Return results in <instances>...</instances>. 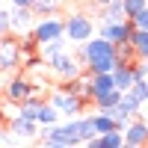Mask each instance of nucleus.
I'll return each instance as SVG.
<instances>
[{"instance_id": "17", "label": "nucleus", "mask_w": 148, "mask_h": 148, "mask_svg": "<svg viewBox=\"0 0 148 148\" xmlns=\"http://www.w3.org/2000/svg\"><path fill=\"white\" fill-rule=\"evenodd\" d=\"M130 45H133V51H136V59H148V30H136L133 27Z\"/></svg>"}, {"instance_id": "16", "label": "nucleus", "mask_w": 148, "mask_h": 148, "mask_svg": "<svg viewBox=\"0 0 148 148\" xmlns=\"http://www.w3.org/2000/svg\"><path fill=\"white\" fill-rule=\"evenodd\" d=\"M89 119H92V127H95V133H107V130H116V127H119V125H116V119L110 116V113H104V110L92 113ZM119 130H121V127H119Z\"/></svg>"}, {"instance_id": "7", "label": "nucleus", "mask_w": 148, "mask_h": 148, "mask_svg": "<svg viewBox=\"0 0 148 148\" xmlns=\"http://www.w3.org/2000/svg\"><path fill=\"white\" fill-rule=\"evenodd\" d=\"M51 104L59 110V116H65V119L80 116V113H83V107H86V101H80V98H77V95H71L68 89H56V92L51 95Z\"/></svg>"}, {"instance_id": "5", "label": "nucleus", "mask_w": 148, "mask_h": 148, "mask_svg": "<svg viewBox=\"0 0 148 148\" xmlns=\"http://www.w3.org/2000/svg\"><path fill=\"white\" fill-rule=\"evenodd\" d=\"M47 68H51L59 80H71V77H80V74H83V62L74 53H68V51L56 53L51 62H47Z\"/></svg>"}, {"instance_id": "21", "label": "nucleus", "mask_w": 148, "mask_h": 148, "mask_svg": "<svg viewBox=\"0 0 148 148\" xmlns=\"http://www.w3.org/2000/svg\"><path fill=\"white\" fill-rule=\"evenodd\" d=\"M116 107L121 110V113H127V116L133 119V116H139V107H142V104H139L130 92H121V98H119V104H116Z\"/></svg>"}, {"instance_id": "2", "label": "nucleus", "mask_w": 148, "mask_h": 148, "mask_svg": "<svg viewBox=\"0 0 148 148\" xmlns=\"http://www.w3.org/2000/svg\"><path fill=\"white\" fill-rule=\"evenodd\" d=\"M45 145H56V148H68V145H80L77 130H74V119L68 121H56V125H47L45 133H39Z\"/></svg>"}, {"instance_id": "4", "label": "nucleus", "mask_w": 148, "mask_h": 148, "mask_svg": "<svg viewBox=\"0 0 148 148\" xmlns=\"http://www.w3.org/2000/svg\"><path fill=\"white\" fill-rule=\"evenodd\" d=\"M36 36V42L45 45V42H51V39H59V36H65V18H56V15H42L39 21L33 24V30Z\"/></svg>"}, {"instance_id": "9", "label": "nucleus", "mask_w": 148, "mask_h": 148, "mask_svg": "<svg viewBox=\"0 0 148 148\" xmlns=\"http://www.w3.org/2000/svg\"><path fill=\"white\" fill-rule=\"evenodd\" d=\"M121 133H125V145H130V148L148 145V121L142 116H133L127 125L121 127Z\"/></svg>"}, {"instance_id": "19", "label": "nucleus", "mask_w": 148, "mask_h": 148, "mask_svg": "<svg viewBox=\"0 0 148 148\" xmlns=\"http://www.w3.org/2000/svg\"><path fill=\"white\" fill-rule=\"evenodd\" d=\"M74 130H77L80 145H86V142L95 136V127H92V119H89V116H86V119H77V116H74Z\"/></svg>"}, {"instance_id": "25", "label": "nucleus", "mask_w": 148, "mask_h": 148, "mask_svg": "<svg viewBox=\"0 0 148 148\" xmlns=\"http://www.w3.org/2000/svg\"><path fill=\"white\" fill-rule=\"evenodd\" d=\"M121 6H125V15H127V18H133L139 9H145V6H148V0H121Z\"/></svg>"}, {"instance_id": "13", "label": "nucleus", "mask_w": 148, "mask_h": 148, "mask_svg": "<svg viewBox=\"0 0 148 148\" xmlns=\"http://www.w3.org/2000/svg\"><path fill=\"white\" fill-rule=\"evenodd\" d=\"M133 62H116L113 68V83H116V89L119 92H127L130 86H133Z\"/></svg>"}, {"instance_id": "12", "label": "nucleus", "mask_w": 148, "mask_h": 148, "mask_svg": "<svg viewBox=\"0 0 148 148\" xmlns=\"http://www.w3.org/2000/svg\"><path fill=\"white\" fill-rule=\"evenodd\" d=\"M33 9L30 6H12L9 9V27H12V33H27V30H33Z\"/></svg>"}, {"instance_id": "6", "label": "nucleus", "mask_w": 148, "mask_h": 148, "mask_svg": "<svg viewBox=\"0 0 148 148\" xmlns=\"http://www.w3.org/2000/svg\"><path fill=\"white\" fill-rule=\"evenodd\" d=\"M98 36H104L107 42L113 45H121V42H130V33H133V21L125 18V21H101V27H95Z\"/></svg>"}, {"instance_id": "27", "label": "nucleus", "mask_w": 148, "mask_h": 148, "mask_svg": "<svg viewBox=\"0 0 148 148\" xmlns=\"http://www.w3.org/2000/svg\"><path fill=\"white\" fill-rule=\"evenodd\" d=\"M6 33H12V27H9V9H0V36H6Z\"/></svg>"}, {"instance_id": "15", "label": "nucleus", "mask_w": 148, "mask_h": 148, "mask_svg": "<svg viewBox=\"0 0 148 148\" xmlns=\"http://www.w3.org/2000/svg\"><path fill=\"white\" fill-rule=\"evenodd\" d=\"M125 6H121V0H110L107 6L98 9V21H125Z\"/></svg>"}, {"instance_id": "28", "label": "nucleus", "mask_w": 148, "mask_h": 148, "mask_svg": "<svg viewBox=\"0 0 148 148\" xmlns=\"http://www.w3.org/2000/svg\"><path fill=\"white\" fill-rule=\"evenodd\" d=\"M33 0H12V6H30Z\"/></svg>"}, {"instance_id": "1", "label": "nucleus", "mask_w": 148, "mask_h": 148, "mask_svg": "<svg viewBox=\"0 0 148 148\" xmlns=\"http://www.w3.org/2000/svg\"><path fill=\"white\" fill-rule=\"evenodd\" d=\"M77 59L83 62V68L89 74H104V71H113L119 62V53H116V45L107 42L104 36H89L86 42H80V51Z\"/></svg>"}, {"instance_id": "22", "label": "nucleus", "mask_w": 148, "mask_h": 148, "mask_svg": "<svg viewBox=\"0 0 148 148\" xmlns=\"http://www.w3.org/2000/svg\"><path fill=\"white\" fill-rule=\"evenodd\" d=\"M18 45H21V56H36V53H39V42H36V36H33L30 30L21 33Z\"/></svg>"}, {"instance_id": "8", "label": "nucleus", "mask_w": 148, "mask_h": 148, "mask_svg": "<svg viewBox=\"0 0 148 148\" xmlns=\"http://www.w3.org/2000/svg\"><path fill=\"white\" fill-rule=\"evenodd\" d=\"M21 62V45L12 36H0V71H15Z\"/></svg>"}, {"instance_id": "24", "label": "nucleus", "mask_w": 148, "mask_h": 148, "mask_svg": "<svg viewBox=\"0 0 148 148\" xmlns=\"http://www.w3.org/2000/svg\"><path fill=\"white\" fill-rule=\"evenodd\" d=\"M30 9H33V15H53L56 12V0H33Z\"/></svg>"}, {"instance_id": "26", "label": "nucleus", "mask_w": 148, "mask_h": 148, "mask_svg": "<svg viewBox=\"0 0 148 148\" xmlns=\"http://www.w3.org/2000/svg\"><path fill=\"white\" fill-rule=\"evenodd\" d=\"M130 21H133V27H136V30H148V6H145V9H139Z\"/></svg>"}, {"instance_id": "14", "label": "nucleus", "mask_w": 148, "mask_h": 148, "mask_svg": "<svg viewBox=\"0 0 148 148\" xmlns=\"http://www.w3.org/2000/svg\"><path fill=\"white\" fill-rule=\"evenodd\" d=\"M110 89H116V83H113V71H104V74H92L89 77V95H104Z\"/></svg>"}, {"instance_id": "23", "label": "nucleus", "mask_w": 148, "mask_h": 148, "mask_svg": "<svg viewBox=\"0 0 148 148\" xmlns=\"http://www.w3.org/2000/svg\"><path fill=\"white\" fill-rule=\"evenodd\" d=\"M127 92L136 98L139 104H145V101H148V80H145V77H136V80H133V86H130Z\"/></svg>"}, {"instance_id": "10", "label": "nucleus", "mask_w": 148, "mask_h": 148, "mask_svg": "<svg viewBox=\"0 0 148 148\" xmlns=\"http://www.w3.org/2000/svg\"><path fill=\"white\" fill-rule=\"evenodd\" d=\"M30 95H36L33 77H12V80L6 83V98H9L12 104H21L24 98H30Z\"/></svg>"}, {"instance_id": "18", "label": "nucleus", "mask_w": 148, "mask_h": 148, "mask_svg": "<svg viewBox=\"0 0 148 148\" xmlns=\"http://www.w3.org/2000/svg\"><path fill=\"white\" fill-rule=\"evenodd\" d=\"M119 98H121L119 89H110V92H104V95H95L92 104H95V110H104V113H110V110L119 104Z\"/></svg>"}, {"instance_id": "11", "label": "nucleus", "mask_w": 148, "mask_h": 148, "mask_svg": "<svg viewBox=\"0 0 148 148\" xmlns=\"http://www.w3.org/2000/svg\"><path fill=\"white\" fill-rule=\"evenodd\" d=\"M9 127H12V133H15L18 139H36L42 133V125L36 119H27V116H15L9 121Z\"/></svg>"}, {"instance_id": "29", "label": "nucleus", "mask_w": 148, "mask_h": 148, "mask_svg": "<svg viewBox=\"0 0 148 148\" xmlns=\"http://www.w3.org/2000/svg\"><path fill=\"white\" fill-rule=\"evenodd\" d=\"M92 3H95V6H107L110 0H92Z\"/></svg>"}, {"instance_id": "3", "label": "nucleus", "mask_w": 148, "mask_h": 148, "mask_svg": "<svg viewBox=\"0 0 148 148\" xmlns=\"http://www.w3.org/2000/svg\"><path fill=\"white\" fill-rule=\"evenodd\" d=\"M65 36L68 42H86L89 36H95V21L92 15H86V12H71V15L65 18Z\"/></svg>"}, {"instance_id": "20", "label": "nucleus", "mask_w": 148, "mask_h": 148, "mask_svg": "<svg viewBox=\"0 0 148 148\" xmlns=\"http://www.w3.org/2000/svg\"><path fill=\"white\" fill-rule=\"evenodd\" d=\"M36 121H39L42 127H47V125H56L59 121V110L47 101V104H42V110H39V116H36Z\"/></svg>"}]
</instances>
